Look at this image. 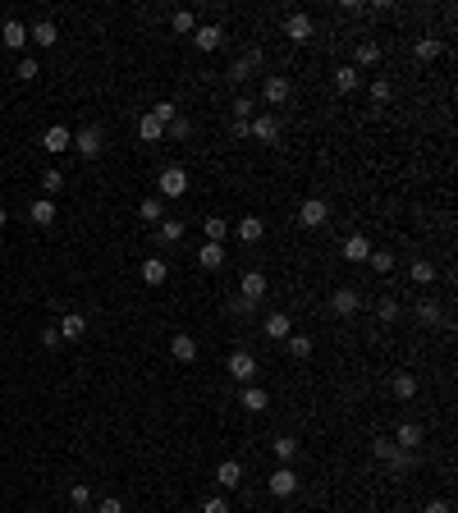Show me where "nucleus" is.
Segmentation results:
<instances>
[{"mask_svg": "<svg viewBox=\"0 0 458 513\" xmlns=\"http://www.w3.org/2000/svg\"><path fill=\"white\" fill-rule=\"evenodd\" d=\"M280 133H285V124H280L275 110H266V115H257V120H248V138H257L261 147H275Z\"/></svg>", "mask_w": 458, "mask_h": 513, "instance_id": "1", "label": "nucleus"}, {"mask_svg": "<svg viewBox=\"0 0 458 513\" xmlns=\"http://www.w3.org/2000/svg\"><path fill=\"white\" fill-rule=\"evenodd\" d=\"M156 188H161V197H183L188 192V170L183 166H165L156 174Z\"/></svg>", "mask_w": 458, "mask_h": 513, "instance_id": "2", "label": "nucleus"}, {"mask_svg": "<svg viewBox=\"0 0 458 513\" xmlns=\"http://www.w3.org/2000/svg\"><path fill=\"white\" fill-rule=\"evenodd\" d=\"M74 151L83 161H96L101 156V129H96V124H83V129L74 133Z\"/></svg>", "mask_w": 458, "mask_h": 513, "instance_id": "3", "label": "nucleus"}, {"mask_svg": "<svg viewBox=\"0 0 458 513\" xmlns=\"http://www.w3.org/2000/svg\"><path fill=\"white\" fill-rule=\"evenodd\" d=\"M357 307H362V294H357L353 284H339L335 294H330V312L335 316H357Z\"/></svg>", "mask_w": 458, "mask_h": 513, "instance_id": "4", "label": "nucleus"}, {"mask_svg": "<svg viewBox=\"0 0 458 513\" xmlns=\"http://www.w3.org/2000/svg\"><path fill=\"white\" fill-rule=\"evenodd\" d=\"M298 225L303 229H321V225H330V207L321 197H307L303 207H298Z\"/></svg>", "mask_w": 458, "mask_h": 513, "instance_id": "5", "label": "nucleus"}, {"mask_svg": "<svg viewBox=\"0 0 458 513\" xmlns=\"http://www.w3.org/2000/svg\"><path fill=\"white\" fill-rule=\"evenodd\" d=\"M294 490H298V472L289 468V463H280V468L270 472V495H275V500H289Z\"/></svg>", "mask_w": 458, "mask_h": 513, "instance_id": "6", "label": "nucleus"}, {"mask_svg": "<svg viewBox=\"0 0 458 513\" xmlns=\"http://www.w3.org/2000/svg\"><path fill=\"white\" fill-rule=\"evenodd\" d=\"M229 376L239 385H252V376H257V357L248 353V348H239V353H229Z\"/></svg>", "mask_w": 458, "mask_h": 513, "instance_id": "7", "label": "nucleus"}, {"mask_svg": "<svg viewBox=\"0 0 458 513\" xmlns=\"http://www.w3.org/2000/svg\"><path fill=\"white\" fill-rule=\"evenodd\" d=\"M311 33H316V23H311V14H303V9L285 18V37H289V42L303 46V42H311Z\"/></svg>", "mask_w": 458, "mask_h": 513, "instance_id": "8", "label": "nucleus"}, {"mask_svg": "<svg viewBox=\"0 0 458 513\" xmlns=\"http://www.w3.org/2000/svg\"><path fill=\"white\" fill-rule=\"evenodd\" d=\"M42 147L51 151V156H60V151H69V147H74V133L64 129V124H51V129L42 133Z\"/></svg>", "mask_w": 458, "mask_h": 513, "instance_id": "9", "label": "nucleus"}, {"mask_svg": "<svg viewBox=\"0 0 458 513\" xmlns=\"http://www.w3.org/2000/svg\"><path fill=\"white\" fill-rule=\"evenodd\" d=\"M261 96H266L270 105H285L289 96H294V83H289L285 74H270V79H266V87H261Z\"/></svg>", "mask_w": 458, "mask_h": 513, "instance_id": "10", "label": "nucleus"}, {"mask_svg": "<svg viewBox=\"0 0 458 513\" xmlns=\"http://www.w3.org/2000/svg\"><path fill=\"white\" fill-rule=\"evenodd\" d=\"M239 289H243V298H248V303H261V298H266V275H261V270H243Z\"/></svg>", "mask_w": 458, "mask_h": 513, "instance_id": "11", "label": "nucleus"}, {"mask_svg": "<svg viewBox=\"0 0 458 513\" xmlns=\"http://www.w3.org/2000/svg\"><path fill=\"white\" fill-rule=\"evenodd\" d=\"M193 42H197V51H220V46H225V28L207 23V28H197V33H193Z\"/></svg>", "mask_w": 458, "mask_h": 513, "instance_id": "12", "label": "nucleus"}, {"mask_svg": "<svg viewBox=\"0 0 458 513\" xmlns=\"http://www.w3.org/2000/svg\"><path fill=\"white\" fill-rule=\"evenodd\" d=\"M0 42H5L9 51H23V46H28V28L18 23V18H5V28H0Z\"/></svg>", "mask_w": 458, "mask_h": 513, "instance_id": "13", "label": "nucleus"}, {"mask_svg": "<svg viewBox=\"0 0 458 513\" xmlns=\"http://www.w3.org/2000/svg\"><path fill=\"white\" fill-rule=\"evenodd\" d=\"M261 335H266V340H289V335H294V321H289L285 312H270L266 325H261Z\"/></svg>", "mask_w": 458, "mask_h": 513, "instance_id": "14", "label": "nucleus"}, {"mask_svg": "<svg viewBox=\"0 0 458 513\" xmlns=\"http://www.w3.org/2000/svg\"><path fill=\"white\" fill-rule=\"evenodd\" d=\"M261 64V51H248V55H239V60L229 64V83H248V74Z\"/></svg>", "mask_w": 458, "mask_h": 513, "instance_id": "15", "label": "nucleus"}, {"mask_svg": "<svg viewBox=\"0 0 458 513\" xmlns=\"http://www.w3.org/2000/svg\"><path fill=\"white\" fill-rule=\"evenodd\" d=\"M170 357H174V362H193V357H197V340L179 330V335L170 340Z\"/></svg>", "mask_w": 458, "mask_h": 513, "instance_id": "16", "label": "nucleus"}, {"mask_svg": "<svg viewBox=\"0 0 458 513\" xmlns=\"http://www.w3.org/2000/svg\"><path fill=\"white\" fill-rule=\"evenodd\" d=\"M216 481H220V486H225V490L243 486V463H239V459H225V463H220V468H216Z\"/></svg>", "mask_w": 458, "mask_h": 513, "instance_id": "17", "label": "nucleus"}, {"mask_svg": "<svg viewBox=\"0 0 458 513\" xmlns=\"http://www.w3.org/2000/svg\"><path fill=\"white\" fill-rule=\"evenodd\" d=\"M389 394H394L399 403H408V399L417 394V381H413L408 371H394V376H389Z\"/></svg>", "mask_w": 458, "mask_h": 513, "instance_id": "18", "label": "nucleus"}, {"mask_svg": "<svg viewBox=\"0 0 458 513\" xmlns=\"http://www.w3.org/2000/svg\"><path fill=\"white\" fill-rule=\"evenodd\" d=\"M422 422H403V427H399L394 431V444H399V449H417V444H422Z\"/></svg>", "mask_w": 458, "mask_h": 513, "instance_id": "19", "label": "nucleus"}, {"mask_svg": "<svg viewBox=\"0 0 458 513\" xmlns=\"http://www.w3.org/2000/svg\"><path fill=\"white\" fill-rule=\"evenodd\" d=\"M55 330H60V340H83V335H87V321H83V316H78V312H69V316H60V325H55Z\"/></svg>", "mask_w": 458, "mask_h": 513, "instance_id": "20", "label": "nucleus"}, {"mask_svg": "<svg viewBox=\"0 0 458 513\" xmlns=\"http://www.w3.org/2000/svg\"><path fill=\"white\" fill-rule=\"evenodd\" d=\"M197 266L202 270H220V266H225V248H220V243H202L197 248Z\"/></svg>", "mask_w": 458, "mask_h": 513, "instance_id": "21", "label": "nucleus"}, {"mask_svg": "<svg viewBox=\"0 0 458 513\" xmlns=\"http://www.w3.org/2000/svg\"><path fill=\"white\" fill-rule=\"evenodd\" d=\"M367 257H372L367 234H348V238H344V261H367Z\"/></svg>", "mask_w": 458, "mask_h": 513, "instance_id": "22", "label": "nucleus"}, {"mask_svg": "<svg viewBox=\"0 0 458 513\" xmlns=\"http://www.w3.org/2000/svg\"><path fill=\"white\" fill-rule=\"evenodd\" d=\"M239 403H243V408H248V413H266V390H257V385H243V390H239Z\"/></svg>", "mask_w": 458, "mask_h": 513, "instance_id": "23", "label": "nucleus"}, {"mask_svg": "<svg viewBox=\"0 0 458 513\" xmlns=\"http://www.w3.org/2000/svg\"><path fill=\"white\" fill-rule=\"evenodd\" d=\"M28 37H33L37 46H55V42H60V28H55L51 18H42V23H33V33H28Z\"/></svg>", "mask_w": 458, "mask_h": 513, "instance_id": "24", "label": "nucleus"}, {"mask_svg": "<svg viewBox=\"0 0 458 513\" xmlns=\"http://www.w3.org/2000/svg\"><path fill=\"white\" fill-rule=\"evenodd\" d=\"M335 92H344V96L357 92V69H353V64H339V69H335Z\"/></svg>", "mask_w": 458, "mask_h": 513, "instance_id": "25", "label": "nucleus"}, {"mask_svg": "<svg viewBox=\"0 0 458 513\" xmlns=\"http://www.w3.org/2000/svg\"><path fill=\"white\" fill-rule=\"evenodd\" d=\"M239 238H243V243H261V238H266V225H261L257 216L239 220Z\"/></svg>", "mask_w": 458, "mask_h": 513, "instance_id": "26", "label": "nucleus"}, {"mask_svg": "<svg viewBox=\"0 0 458 513\" xmlns=\"http://www.w3.org/2000/svg\"><path fill=\"white\" fill-rule=\"evenodd\" d=\"M28 216H33V225H55V202L51 197H42V202H33V211H28Z\"/></svg>", "mask_w": 458, "mask_h": 513, "instance_id": "27", "label": "nucleus"}, {"mask_svg": "<svg viewBox=\"0 0 458 513\" xmlns=\"http://www.w3.org/2000/svg\"><path fill=\"white\" fill-rule=\"evenodd\" d=\"M165 275H170V266H165L161 257H147V261H142V279H147V284H165Z\"/></svg>", "mask_w": 458, "mask_h": 513, "instance_id": "28", "label": "nucleus"}, {"mask_svg": "<svg viewBox=\"0 0 458 513\" xmlns=\"http://www.w3.org/2000/svg\"><path fill=\"white\" fill-rule=\"evenodd\" d=\"M385 463H389V468H394V472H413V468H417V454H413V449H399V444H394Z\"/></svg>", "mask_w": 458, "mask_h": 513, "instance_id": "29", "label": "nucleus"}, {"mask_svg": "<svg viewBox=\"0 0 458 513\" xmlns=\"http://www.w3.org/2000/svg\"><path fill=\"white\" fill-rule=\"evenodd\" d=\"M138 138H142V142H161V138H165V124L151 120V115H142V120H138Z\"/></svg>", "mask_w": 458, "mask_h": 513, "instance_id": "30", "label": "nucleus"}, {"mask_svg": "<svg viewBox=\"0 0 458 513\" xmlns=\"http://www.w3.org/2000/svg\"><path fill=\"white\" fill-rule=\"evenodd\" d=\"M413 51H417V60H426V64H431V60H440V55H445V42H435V37H422V42H417Z\"/></svg>", "mask_w": 458, "mask_h": 513, "instance_id": "31", "label": "nucleus"}, {"mask_svg": "<svg viewBox=\"0 0 458 513\" xmlns=\"http://www.w3.org/2000/svg\"><path fill=\"white\" fill-rule=\"evenodd\" d=\"M417 321L422 325H440V303H435V298H422V303H417Z\"/></svg>", "mask_w": 458, "mask_h": 513, "instance_id": "32", "label": "nucleus"}, {"mask_svg": "<svg viewBox=\"0 0 458 513\" xmlns=\"http://www.w3.org/2000/svg\"><path fill=\"white\" fill-rule=\"evenodd\" d=\"M165 133H170V138H193V120H188V115H174V120L170 124H165Z\"/></svg>", "mask_w": 458, "mask_h": 513, "instance_id": "33", "label": "nucleus"}, {"mask_svg": "<svg viewBox=\"0 0 458 513\" xmlns=\"http://www.w3.org/2000/svg\"><path fill=\"white\" fill-rule=\"evenodd\" d=\"M202 229H207V243H220V238L229 234V225L220 216H207V220H202Z\"/></svg>", "mask_w": 458, "mask_h": 513, "instance_id": "34", "label": "nucleus"}, {"mask_svg": "<svg viewBox=\"0 0 458 513\" xmlns=\"http://www.w3.org/2000/svg\"><path fill=\"white\" fill-rule=\"evenodd\" d=\"M270 449H275V459H280V463H289V459L298 454V440H294V435H280V440L270 444Z\"/></svg>", "mask_w": 458, "mask_h": 513, "instance_id": "35", "label": "nucleus"}, {"mask_svg": "<svg viewBox=\"0 0 458 513\" xmlns=\"http://www.w3.org/2000/svg\"><path fill=\"white\" fill-rule=\"evenodd\" d=\"M376 316H381V321H399V298L385 294L381 303H376Z\"/></svg>", "mask_w": 458, "mask_h": 513, "instance_id": "36", "label": "nucleus"}, {"mask_svg": "<svg viewBox=\"0 0 458 513\" xmlns=\"http://www.w3.org/2000/svg\"><path fill=\"white\" fill-rule=\"evenodd\" d=\"M156 234H161V243H179V238H183V225H179V220H165Z\"/></svg>", "mask_w": 458, "mask_h": 513, "instance_id": "37", "label": "nucleus"}, {"mask_svg": "<svg viewBox=\"0 0 458 513\" xmlns=\"http://www.w3.org/2000/svg\"><path fill=\"white\" fill-rule=\"evenodd\" d=\"M289 353H294V357H311V340H307V335H289Z\"/></svg>", "mask_w": 458, "mask_h": 513, "instance_id": "38", "label": "nucleus"}, {"mask_svg": "<svg viewBox=\"0 0 458 513\" xmlns=\"http://www.w3.org/2000/svg\"><path fill=\"white\" fill-rule=\"evenodd\" d=\"M367 261H372V270H376V275H389V270H394V253H372Z\"/></svg>", "mask_w": 458, "mask_h": 513, "instance_id": "39", "label": "nucleus"}, {"mask_svg": "<svg viewBox=\"0 0 458 513\" xmlns=\"http://www.w3.org/2000/svg\"><path fill=\"white\" fill-rule=\"evenodd\" d=\"M381 60V46L376 42H357V64H376Z\"/></svg>", "mask_w": 458, "mask_h": 513, "instance_id": "40", "label": "nucleus"}, {"mask_svg": "<svg viewBox=\"0 0 458 513\" xmlns=\"http://www.w3.org/2000/svg\"><path fill=\"white\" fill-rule=\"evenodd\" d=\"M69 505H74V509H87V505H92V490H87L83 481H78V486H69Z\"/></svg>", "mask_w": 458, "mask_h": 513, "instance_id": "41", "label": "nucleus"}, {"mask_svg": "<svg viewBox=\"0 0 458 513\" xmlns=\"http://www.w3.org/2000/svg\"><path fill=\"white\" fill-rule=\"evenodd\" d=\"M147 115H151V120H161V124H170V120H174V115H179V110H174V101H156V105H151Z\"/></svg>", "mask_w": 458, "mask_h": 513, "instance_id": "42", "label": "nucleus"}, {"mask_svg": "<svg viewBox=\"0 0 458 513\" xmlns=\"http://www.w3.org/2000/svg\"><path fill=\"white\" fill-rule=\"evenodd\" d=\"M138 216L142 220H161V197H142L138 202Z\"/></svg>", "mask_w": 458, "mask_h": 513, "instance_id": "43", "label": "nucleus"}, {"mask_svg": "<svg viewBox=\"0 0 458 513\" xmlns=\"http://www.w3.org/2000/svg\"><path fill=\"white\" fill-rule=\"evenodd\" d=\"M389 96H394V87H389V79H376V83H372V101H376V105H385Z\"/></svg>", "mask_w": 458, "mask_h": 513, "instance_id": "44", "label": "nucleus"}, {"mask_svg": "<svg viewBox=\"0 0 458 513\" xmlns=\"http://www.w3.org/2000/svg\"><path fill=\"white\" fill-rule=\"evenodd\" d=\"M413 279H417V284H431V279H435V266H431V261H413Z\"/></svg>", "mask_w": 458, "mask_h": 513, "instance_id": "45", "label": "nucleus"}, {"mask_svg": "<svg viewBox=\"0 0 458 513\" xmlns=\"http://www.w3.org/2000/svg\"><path fill=\"white\" fill-rule=\"evenodd\" d=\"M14 74H18V79H23V83H33V79H37V74H42V69H37V60H33V55H23Z\"/></svg>", "mask_w": 458, "mask_h": 513, "instance_id": "46", "label": "nucleus"}, {"mask_svg": "<svg viewBox=\"0 0 458 513\" xmlns=\"http://www.w3.org/2000/svg\"><path fill=\"white\" fill-rule=\"evenodd\" d=\"M42 188H46V192L55 197V192L64 188V174H60V170H46V174H42Z\"/></svg>", "mask_w": 458, "mask_h": 513, "instance_id": "47", "label": "nucleus"}, {"mask_svg": "<svg viewBox=\"0 0 458 513\" xmlns=\"http://www.w3.org/2000/svg\"><path fill=\"white\" fill-rule=\"evenodd\" d=\"M170 28H174V33H193V14H188V9H174Z\"/></svg>", "mask_w": 458, "mask_h": 513, "instance_id": "48", "label": "nucleus"}, {"mask_svg": "<svg viewBox=\"0 0 458 513\" xmlns=\"http://www.w3.org/2000/svg\"><path fill=\"white\" fill-rule=\"evenodd\" d=\"M202 513H229V500H220V495H207V500H202Z\"/></svg>", "mask_w": 458, "mask_h": 513, "instance_id": "49", "label": "nucleus"}, {"mask_svg": "<svg viewBox=\"0 0 458 513\" xmlns=\"http://www.w3.org/2000/svg\"><path fill=\"white\" fill-rule=\"evenodd\" d=\"M389 449H394V440H389V435H376V440H372V454H376V459H389Z\"/></svg>", "mask_w": 458, "mask_h": 513, "instance_id": "50", "label": "nucleus"}, {"mask_svg": "<svg viewBox=\"0 0 458 513\" xmlns=\"http://www.w3.org/2000/svg\"><path fill=\"white\" fill-rule=\"evenodd\" d=\"M252 115V96H239V101H234V120H248Z\"/></svg>", "mask_w": 458, "mask_h": 513, "instance_id": "51", "label": "nucleus"}, {"mask_svg": "<svg viewBox=\"0 0 458 513\" xmlns=\"http://www.w3.org/2000/svg\"><path fill=\"white\" fill-rule=\"evenodd\" d=\"M426 513H454V505H450V500H431V505H426Z\"/></svg>", "mask_w": 458, "mask_h": 513, "instance_id": "52", "label": "nucleus"}, {"mask_svg": "<svg viewBox=\"0 0 458 513\" xmlns=\"http://www.w3.org/2000/svg\"><path fill=\"white\" fill-rule=\"evenodd\" d=\"M96 513H124V505H120V500L110 495V500H101V509H96Z\"/></svg>", "mask_w": 458, "mask_h": 513, "instance_id": "53", "label": "nucleus"}, {"mask_svg": "<svg viewBox=\"0 0 458 513\" xmlns=\"http://www.w3.org/2000/svg\"><path fill=\"white\" fill-rule=\"evenodd\" d=\"M42 344H46V348H55V344H60V330H55V325H51V330H42Z\"/></svg>", "mask_w": 458, "mask_h": 513, "instance_id": "54", "label": "nucleus"}, {"mask_svg": "<svg viewBox=\"0 0 458 513\" xmlns=\"http://www.w3.org/2000/svg\"><path fill=\"white\" fill-rule=\"evenodd\" d=\"M9 225V216H5V207H0V229H5Z\"/></svg>", "mask_w": 458, "mask_h": 513, "instance_id": "55", "label": "nucleus"}]
</instances>
